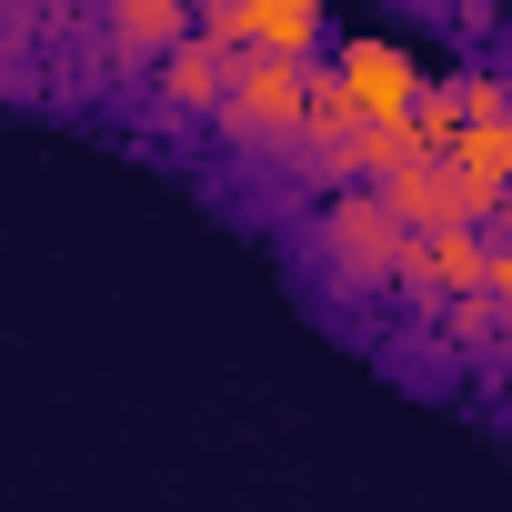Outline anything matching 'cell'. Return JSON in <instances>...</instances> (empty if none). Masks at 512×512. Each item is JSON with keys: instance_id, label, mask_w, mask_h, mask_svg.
Returning <instances> with one entry per match:
<instances>
[{"instance_id": "obj_1", "label": "cell", "mask_w": 512, "mask_h": 512, "mask_svg": "<svg viewBox=\"0 0 512 512\" xmlns=\"http://www.w3.org/2000/svg\"><path fill=\"white\" fill-rule=\"evenodd\" d=\"M322 251L352 272V282H412V262H422V231L382 201V191H342L332 211H322Z\"/></svg>"}, {"instance_id": "obj_2", "label": "cell", "mask_w": 512, "mask_h": 512, "mask_svg": "<svg viewBox=\"0 0 512 512\" xmlns=\"http://www.w3.org/2000/svg\"><path fill=\"white\" fill-rule=\"evenodd\" d=\"M332 81H342V91H352V111H362V121H382V131H402V121L432 101V81H422L412 41H392V31H352V41H342V61H332Z\"/></svg>"}, {"instance_id": "obj_3", "label": "cell", "mask_w": 512, "mask_h": 512, "mask_svg": "<svg viewBox=\"0 0 512 512\" xmlns=\"http://www.w3.org/2000/svg\"><path fill=\"white\" fill-rule=\"evenodd\" d=\"M312 91H322V71L312 61H241V81H231V131H251V141H272V131H312Z\"/></svg>"}, {"instance_id": "obj_4", "label": "cell", "mask_w": 512, "mask_h": 512, "mask_svg": "<svg viewBox=\"0 0 512 512\" xmlns=\"http://www.w3.org/2000/svg\"><path fill=\"white\" fill-rule=\"evenodd\" d=\"M372 191H382V201H392V211H402V221H412L422 241H432V231H472V221H482L452 161H402V171H382Z\"/></svg>"}, {"instance_id": "obj_5", "label": "cell", "mask_w": 512, "mask_h": 512, "mask_svg": "<svg viewBox=\"0 0 512 512\" xmlns=\"http://www.w3.org/2000/svg\"><path fill=\"white\" fill-rule=\"evenodd\" d=\"M452 171H462L472 211H512V111H502V121H472V131L452 141Z\"/></svg>"}, {"instance_id": "obj_6", "label": "cell", "mask_w": 512, "mask_h": 512, "mask_svg": "<svg viewBox=\"0 0 512 512\" xmlns=\"http://www.w3.org/2000/svg\"><path fill=\"white\" fill-rule=\"evenodd\" d=\"M412 292H462V302H482V292H492V241H482V231H432L422 262H412Z\"/></svg>"}, {"instance_id": "obj_7", "label": "cell", "mask_w": 512, "mask_h": 512, "mask_svg": "<svg viewBox=\"0 0 512 512\" xmlns=\"http://www.w3.org/2000/svg\"><path fill=\"white\" fill-rule=\"evenodd\" d=\"M231 81H241V61L211 51V41H181V51L161 61V101H171V111H231Z\"/></svg>"}, {"instance_id": "obj_8", "label": "cell", "mask_w": 512, "mask_h": 512, "mask_svg": "<svg viewBox=\"0 0 512 512\" xmlns=\"http://www.w3.org/2000/svg\"><path fill=\"white\" fill-rule=\"evenodd\" d=\"M302 51H322V11H312V0H251L241 61H302Z\"/></svg>"}, {"instance_id": "obj_9", "label": "cell", "mask_w": 512, "mask_h": 512, "mask_svg": "<svg viewBox=\"0 0 512 512\" xmlns=\"http://www.w3.org/2000/svg\"><path fill=\"white\" fill-rule=\"evenodd\" d=\"M111 31H121L131 51H161V61H171V51L191 41V11H181V0H121Z\"/></svg>"}, {"instance_id": "obj_10", "label": "cell", "mask_w": 512, "mask_h": 512, "mask_svg": "<svg viewBox=\"0 0 512 512\" xmlns=\"http://www.w3.org/2000/svg\"><path fill=\"white\" fill-rule=\"evenodd\" d=\"M492 302H512V241L492 251Z\"/></svg>"}]
</instances>
